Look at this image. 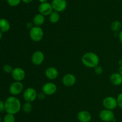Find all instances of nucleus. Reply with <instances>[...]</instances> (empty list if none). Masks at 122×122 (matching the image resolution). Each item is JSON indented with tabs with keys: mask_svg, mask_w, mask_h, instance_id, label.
Instances as JSON below:
<instances>
[{
	"mask_svg": "<svg viewBox=\"0 0 122 122\" xmlns=\"http://www.w3.org/2000/svg\"><path fill=\"white\" fill-rule=\"evenodd\" d=\"M24 86L21 81H14L12 83L9 87V92L11 96L19 95L23 91Z\"/></svg>",
	"mask_w": 122,
	"mask_h": 122,
	"instance_id": "5",
	"label": "nucleus"
},
{
	"mask_svg": "<svg viewBox=\"0 0 122 122\" xmlns=\"http://www.w3.org/2000/svg\"><path fill=\"white\" fill-rule=\"evenodd\" d=\"M45 59V55L41 50L35 51L31 56V62L33 65L38 66L41 65Z\"/></svg>",
	"mask_w": 122,
	"mask_h": 122,
	"instance_id": "9",
	"label": "nucleus"
},
{
	"mask_svg": "<svg viewBox=\"0 0 122 122\" xmlns=\"http://www.w3.org/2000/svg\"><path fill=\"white\" fill-rule=\"evenodd\" d=\"M117 105L119 107L122 109V92L119 93V95L117 96Z\"/></svg>",
	"mask_w": 122,
	"mask_h": 122,
	"instance_id": "26",
	"label": "nucleus"
},
{
	"mask_svg": "<svg viewBox=\"0 0 122 122\" xmlns=\"http://www.w3.org/2000/svg\"><path fill=\"white\" fill-rule=\"evenodd\" d=\"M76 78L74 74L68 73L65 74L62 78V83L66 87H72L76 84Z\"/></svg>",
	"mask_w": 122,
	"mask_h": 122,
	"instance_id": "13",
	"label": "nucleus"
},
{
	"mask_svg": "<svg viewBox=\"0 0 122 122\" xmlns=\"http://www.w3.org/2000/svg\"><path fill=\"white\" fill-rule=\"evenodd\" d=\"M122 23L119 20H114L111 24V29L113 32H119L121 31L122 29Z\"/></svg>",
	"mask_w": 122,
	"mask_h": 122,
	"instance_id": "20",
	"label": "nucleus"
},
{
	"mask_svg": "<svg viewBox=\"0 0 122 122\" xmlns=\"http://www.w3.org/2000/svg\"><path fill=\"white\" fill-rule=\"evenodd\" d=\"M100 57L95 53L88 51L82 57V62L83 65L89 68H95L100 64Z\"/></svg>",
	"mask_w": 122,
	"mask_h": 122,
	"instance_id": "2",
	"label": "nucleus"
},
{
	"mask_svg": "<svg viewBox=\"0 0 122 122\" xmlns=\"http://www.w3.org/2000/svg\"><path fill=\"white\" fill-rule=\"evenodd\" d=\"M119 40H120V42L122 44V29L120 31V32H119Z\"/></svg>",
	"mask_w": 122,
	"mask_h": 122,
	"instance_id": "29",
	"label": "nucleus"
},
{
	"mask_svg": "<svg viewBox=\"0 0 122 122\" xmlns=\"http://www.w3.org/2000/svg\"><path fill=\"white\" fill-rule=\"evenodd\" d=\"M21 1L25 4H30L32 2H33V0H21Z\"/></svg>",
	"mask_w": 122,
	"mask_h": 122,
	"instance_id": "30",
	"label": "nucleus"
},
{
	"mask_svg": "<svg viewBox=\"0 0 122 122\" xmlns=\"http://www.w3.org/2000/svg\"><path fill=\"white\" fill-rule=\"evenodd\" d=\"M39 2H41V3H44V2H47L48 0H39Z\"/></svg>",
	"mask_w": 122,
	"mask_h": 122,
	"instance_id": "33",
	"label": "nucleus"
},
{
	"mask_svg": "<svg viewBox=\"0 0 122 122\" xmlns=\"http://www.w3.org/2000/svg\"><path fill=\"white\" fill-rule=\"evenodd\" d=\"M119 73L122 75V65H120L119 68Z\"/></svg>",
	"mask_w": 122,
	"mask_h": 122,
	"instance_id": "32",
	"label": "nucleus"
},
{
	"mask_svg": "<svg viewBox=\"0 0 122 122\" xmlns=\"http://www.w3.org/2000/svg\"><path fill=\"white\" fill-rule=\"evenodd\" d=\"M45 95V94H44L43 93H41L38 94V98H39V99H40V100H42V99H43L44 98Z\"/></svg>",
	"mask_w": 122,
	"mask_h": 122,
	"instance_id": "28",
	"label": "nucleus"
},
{
	"mask_svg": "<svg viewBox=\"0 0 122 122\" xmlns=\"http://www.w3.org/2000/svg\"><path fill=\"white\" fill-rule=\"evenodd\" d=\"M5 111V102L0 100V112Z\"/></svg>",
	"mask_w": 122,
	"mask_h": 122,
	"instance_id": "27",
	"label": "nucleus"
},
{
	"mask_svg": "<svg viewBox=\"0 0 122 122\" xmlns=\"http://www.w3.org/2000/svg\"><path fill=\"white\" fill-rule=\"evenodd\" d=\"M48 16L49 20L52 24L57 23V22H58V21L60 20V16L59 13L57 11H53Z\"/></svg>",
	"mask_w": 122,
	"mask_h": 122,
	"instance_id": "19",
	"label": "nucleus"
},
{
	"mask_svg": "<svg viewBox=\"0 0 122 122\" xmlns=\"http://www.w3.org/2000/svg\"><path fill=\"white\" fill-rule=\"evenodd\" d=\"M77 120L80 122H90L92 116L90 112L88 111L82 110L79 111L77 114Z\"/></svg>",
	"mask_w": 122,
	"mask_h": 122,
	"instance_id": "15",
	"label": "nucleus"
},
{
	"mask_svg": "<svg viewBox=\"0 0 122 122\" xmlns=\"http://www.w3.org/2000/svg\"><path fill=\"white\" fill-rule=\"evenodd\" d=\"M59 75L58 69L53 67H48L45 71V75L48 79L54 80L57 78Z\"/></svg>",
	"mask_w": 122,
	"mask_h": 122,
	"instance_id": "14",
	"label": "nucleus"
},
{
	"mask_svg": "<svg viewBox=\"0 0 122 122\" xmlns=\"http://www.w3.org/2000/svg\"><path fill=\"white\" fill-rule=\"evenodd\" d=\"M109 79L111 83L114 86H118L122 84V75L119 72H114L111 74Z\"/></svg>",
	"mask_w": 122,
	"mask_h": 122,
	"instance_id": "16",
	"label": "nucleus"
},
{
	"mask_svg": "<svg viewBox=\"0 0 122 122\" xmlns=\"http://www.w3.org/2000/svg\"><path fill=\"white\" fill-rule=\"evenodd\" d=\"M2 70L5 73H11L13 70V68L10 65L6 64L3 66V67H2Z\"/></svg>",
	"mask_w": 122,
	"mask_h": 122,
	"instance_id": "24",
	"label": "nucleus"
},
{
	"mask_svg": "<svg viewBox=\"0 0 122 122\" xmlns=\"http://www.w3.org/2000/svg\"><path fill=\"white\" fill-rule=\"evenodd\" d=\"M0 122H1V116H0Z\"/></svg>",
	"mask_w": 122,
	"mask_h": 122,
	"instance_id": "35",
	"label": "nucleus"
},
{
	"mask_svg": "<svg viewBox=\"0 0 122 122\" xmlns=\"http://www.w3.org/2000/svg\"><path fill=\"white\" fill-rule=\"evenodd\" d=\"M10 29V24L5 18H1L0 19V31L2 33L7 32Z\"/></svg>",
	"mask_w": 122,
	"mask_h": 122,
	"instance_id": "17",
	"label": "nucleus"
},
{
	"mask_svg": "<svg viewBox=\"0 0 122 122\" xmlns=\"http://www.w3.org/2000/svg\"><path fill=\"white\" fill-rule=\"evenodd\" d=\"M11 74L13 80L17 81H22L26 77V72L25 70L23 68L19 67L14 68Z\"/></svg>",
	"mask_w": 122,
	"mask_h": 122,
	"instance_id": "10",
	"label": "nucleus"
},
{
	"mask_svg": "<svg viewBox=\"0 0 122 122\" xmlns=\"http://www.w3.org/2000/svg\"><path fill=\"white\" fill-rule=\"evenodd\" d=\"M102 106L108 110H113L118 106L117 99L113 96H107L102 100Z\"/></svg>",
	"mask_w": 122,
	"mask_h": 122,
	"instance_id": "7",
	"label": "nucleus"
},
{
	"mask_svg": "<svg viewBox=\"0 0 122 122\" xmlns=\"http://www.w3.org/2000/svg\"><path fill=\"white\" fill-rule=\"evenodd\" d=\"M15 118L14 114L7 113L3 118V122H15Z\"/></svg>",
	"mask_w": 122,
	"mask_h": 122,
	"instance_id": "22",
	"label": "nucleus"
},
{
	"mask_svg": "<svg viewBox=\"0 0 122 122\" xmlns=\"http://www.w3.org/2000/svg\"><path fill=\"white\" fill-rule=\"evenodd\" d=\"M44 22H45V16L42 14L38 13L33 17V24L35 26H41L44 25Z\"/></svg>",
	"mask_w": 122,
	"mask_h": 122,
	"instance_id": "18",
	"label": "nucleus"
},
{
	"mask_svg": "<svg viewBox=\"0 0 122 122\" xmlns=\"http://www.w3.org/2000/svg\"><path fill=\"white\" fill-rule=\"evenodd\" d=\"M23 96L25 101L32 103L34 102L38 98V94L34 88L27 87L24 90Z\"/></svg>",
	"mask_w": 122,
	"mask_h": 122,
	"instance_id": "4",
	"label": "nucleus"
},
{
	"mask_svg": "<svg viewBox=\"0 0 122 122\" xmlns=\"http://www.w3.org/2000/svg\"><path fill=\"white\" fill-rule=\"evenodd\" d=\"M7 3L11 7H16L21 2V0H7Z\"/></svg>",
	"mask_w": 122,
	"mask_h": 122,
	"instance_id": "23",
	"label": "nucleus"
},
{
	"mask_svg": "<svg viewBox=\"0 0 122 122\" xmlns=\"http://www.w3.org/2000/svg\"><path fill=\"white\" fill-rule=\"evenodd\" d=\"M0 51H1V47H0Z\"/></svg>",
	"mask_w": 122,
	"mask_h": 122,
	"instance_id": "36",
	"label": "nucleus"
},
{
	"mask_svg": "<svg viewBox=\"0 0 122 122\" xmlns=\"http://www.w3.org/2000/svg\"><path fill=\"white\" fill-rule=\"evenodd\" d=\"M38 11L40 14L45 16L50 15L53 11L54 10L51 4L48 2H46L40 4L38 7Z\"/></svg>",
	"mask_w": 122,
	"mask_h": 122,
	"instance_id": "12",
	"label": "nucleus"
},
{
	"mask_svg": "<svg viewBox=\"0 0 122 122\" xmlns=\"http://www.w3.org/2000/svg\"><path fill=\"white\" fill-rule=\"evenodd\" d=\"M29 36L33 41L39 42L44 37V31L41 26H33L30 29Z\"/></svg>",
	"mask_w": 122,
	"mask_h": 122,
	"instance_id": "3",
	"label": "nucleus"
},
{
	"mask_svg": "<svg viewBox=\"0 0 122 122\" xmlns=\"http://www.w3.org/2000/svg\"><path fill=\"white\" fill-rule=\"evenodd\" d=\"M99 117L102 122H110L115 119V115L113 110L104 108L100 111Z\"/></svg>",
	"mask_w": 122,
	"mask_h": 122,
	"instance_id": "6",
	"label": "nucleus"
},
{
	"mask_svg": "<svg viewBox=\"0 0 122 122\" xmlns=\"http://www.w3.org/2000/svg\"><path fill=\"white\" fill-rule=\"evenodd\" d=\"M94 72L97 75H101L103 72V68L101 66L98 65L94 68Z\"/></svg>",
	"mask_w": 122,
	"mask_h": 122,
	"instance_id": "25",
	"label": "nucleus"
},
{
	"mask_svg": "<svg viewBox=\"0 0 122 122\" xmlns=\"http://www.w3.org/2000/svg\"><path fill=\"white\" fill-rule=\"evenodd\" d=\"M51 5L54 11L61 13L66 9L67 4L66 0H52Z\"/></svg>",
	"mask_w": 122,
	"mask_h": 122,
	"instance_id": "11",
	"label": "nucleus"
},
{
	"mask_svg": "<svg viewBox=\"0 0 122 122\" xmlns=\"http://www.w3.org/2000/svg\"><path fill=\"white\" fill-rule=\"evenodd\" d=\"M21 109H22L23 111L25 113H30L31 111H32V109H33V106H32V103L29 102H26L23 105V106H21Z\"/></svg>",
	"mask_w": 122,
	"mask_h": 122,
	"instance_id": "21",
	"label": "nucleus"
},
{
	"mask_svg": "<svg viewBox=\"0 0 122 122\" xmlns=\"http://www.w3.org/2000/svg\"><path fill=\"white\" fill-rule=\"evenodd\" d=\"M2 32L0 31V40L2 39Z\"/></svg>",
	"mask_w": 122,
	"mask_h": 122,
	"instance_id": "34",
	"label": "nucleus"
},
{
	"mask_svg": "<svg viewBox=\"0 0 122 122\" xmlns=\"http://www.w3.org/2000/svg\"><path fill=\"white\" fill-rule=\"evenodd\" d=\"M21 106V102L15 96H10L5 100V111L7 113L16 114L20 111Z\"/></svg>",
	"mask_w": 122,
	"mask_h": 122,
	"instance_id": "1",
	"label": "nucleus"
},
{
	"mask_svg": "<svg viewBox=\"0 0 122 122\" xmlns=\"http://www.w3.org/2000/svg\"><path fill=\"white\" fill-rule=\"evenodd\" d=\"M33 26V24H32L31 22H29V23H27V28L30 29L32 28Z\"/></svg>",
	"mask_w": 122,
	"mask_h": 122,
	"instance_id": "31",
	"label": "nucleus"
},
{
	"mask_svg": "<svg viewBox=\"0 0 122 122\" xmlns=\"http://www.w3.org/2000/svg\"><path fill=\"white\" fill-rule=\"evenodd\" d=\"M57 90V86L52 82H47L42 87V92L44 94L47 96L53 95L56 93Z\"/></svg>",
	"mask_w": 122,
	"mask_h": 122,
	"instance_id": "8",
	"label": "nucleus"
}]
</instances>
